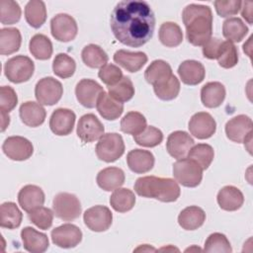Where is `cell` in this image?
Here are the masks:
<instances>
[{"mask_svg":"<svg viewBox=\"0 0 253 253\" xmlns=\"http://www.w3.org/2000/svg\"><path fill=\"white\" fill-rule=\"evenodd\" d=\"M115 38L125 45L139 47L153 36L155 16L150 5L141 0L119 2L110 18Z\"/></svg>","mask_w":253,"mask_h":253,"instance_id":"obj_1","label":"cell"},{"mask_svg":"<svg viewBox=\"0 0 253 253\" xmlns=\"http://www.w3.org/2000/svg\"><path fill=\"white\" fill-rule=\"evenodd\" d=\"M188 42L195 45H204L212 35V13L209 6L187 5L182 12Z\"/></svg>","mask_w":253,"mask_h":253,"instance_id":"obj_2","label":"cell"},{"mask_svg":"<svg viewBox=\"0 0 253 253\" xmlns=\"http://www.w3.org/2000/svg\"><path fill=\"white\" fill-rule=\"evenodd\" d=\"M134 191L140 197L156 199L164 203L177 201L181 194L177 181L156 176L138 178L134 183Z\"/></svg>","mask_w":253,"mask_h":253,"instance_id":"obj_3","label":"cell"},{"mask_svg":"<svg viewBox=\"0 0 253 253\" xmlns=\"http://www.w3.org/2000/svg\"><path fill=\"white\" fill-rule=\"evenodd\" d=\"M173 176L177 183L184 187L195 188L203 179V169L190 158L178 159L173 164Z\"/></svg>","mask_w":253,"mask_h":253,"instance_id":"obj_4","label":"cell"},{"mask_svg":"<svg viewBox=\"0 0 253 253\" xmlns=\"http://www.w3.org/2000/svg\"><path fill=\"white\" fill-rule=\"evenodd\" d=\"M97 157L105 162H115L125 152V142L121 134L116 132L104 133L96 145Z\"/></svg>","mask_w":253,"mask_h":253,"instance_id":"obj_5","label":"cell"},{"mask_svg":"<svg viewBox=\"0 0 253 253\" xmlns=\"http://www.w3.org/2000/svg\"><path fill=\"white\" fill-rule=\"evenodd\" d=\"M35 71L34 61L26 55H16L4 64V74L12 83H23L33 76Z\"/></svg>","mask_w":253,"mask_h":253,"instance_id":"obj_6","label":"cell"},{"mask_svg":"<svg viewBox=\"0 0 253 253\" xmlns=\"http://www.w3.org/2000/svg\"><path fill=\"white\" fill-rule=\"evenodd\" d=\"M52 209L55 216L64 221L74 220L81 214L80 201L70 193H58L53 199Z\"/></svg>","mask_w":253,"mask_h":253,"instance_id":"obj_7","label":"cell"},{"mask_svg":"<svg viewBox=\"0 0 253 253\" xmlns=\"http://www.w3.org/2000/svg\"><path fill=\"white\" fill-rule=\"evenodd\" d=\"M62 84L53 77L42 78L35 87V96L41 105L52 106L62 97Z\"/></svg>","mask_w":253,"mask_h":253,"instance_id":"obj_8","label":"cell"},{"mask_svg":"<svg viewBox=\"0 0 253 253\" xmlns=\"http://www.w3.org/2000/svg\"><path fill=\"white\" fill-rule=\"evenodd\" d=\"M252 120L246 115H238L225 125V133L231 141L241 143L250 142L252 138Z\"/></svg>","mask_w":253,"mask_h":253,"instance_id":"obj_9","label":"cell"},{"mask_svg":"<svg viewBox=\"0 0 253 253\" xmlns=\"http://www.w3.org/2000/svg\"><path fill=\"white\" fill-rule=\"evenodd\" d=\"M50 32L58 42H67L75 39L78 32L76 21L68 14H57L50 21Z\"/></svg>","mask_w":253,"mask_h":253,"instance_id":"obj_10","label":"cell"},{"mask_svg":"<svg viewBox=\"0 0 253 253\" xmlns=\"http://www.w3.org/2000/svg\"><path fill=\"white\" fill-rule=\"evenodd\" d=\"M83 220L90 230L102 232L109 229L112 225L113 213L105 206H95L85 211Z\"/></svg>","mask_w":253,"mask_h":253,"instance_id":"obj_11","label":"cell"},{"mask_svg":"<svg viewBox=\"0 0 253 253\" xmlns=\"http://www.w3.org/2000/svg\"><path fill=\"white\" fill-rule=\"evenodd\" d=\"M2 150L11 160L24 161L32 156L34 147L32 142L26 137L15 135L5 139L2 145Z\"/></svg>","mask_w":253,"mask_h":253,"instance_id":"obj_12","label":"cell"},{"mask_svg":"<svg viewBox=\"0 0 253 253\" xmlns=\"http://www.w3.org/2000/svg\"><path fill=\"white\" fill-rule=\"evenodd\" d=\"M104 131L103 124L94 114H86L78 121L76 132L82 142H93L99 139L104 134Z\"/></svg>","mask_w":253,"mask_h":253,"instance_id":"obj_13","label":"cell"},{"mask_svg":"<svg viewBox=\"0 0 253 253\" xmlns=\"http://www.w3.org/2000/svg\"><path fill=\"white\" fill-rule=\"evenodd\" d=\"M188 127L193 136L199 139H207L214 134L216 123L211 114L199 112L192 116Z\"/></svg>","mask_w":253,"mask_h":253,"instance_id":"obj_14","label":"cell"},{"mask_svg":"<svg viewBox=\"0 0 253 253\" xmlns=\"http://www.w3.org/2000/svg\"><path fill=\"white\" fill-rule=\"evenodd\" d=\"M52 242L61 248H73L82 240V231L72 223H64L51 230Z\"/></svg>","mask_w":253,"mask_h":253,"instance_id":"obj_15","label":"cell"},{"mask_svg":"<svg viewBox=\"0 0 253 253\" xmlns=\"http://www.w3.org/2000/svg\"><path fill=\"white\" fill-rule=\"evenodd\" d=\"M194 144L195 141L188 132L176 130L169 134L166 142V149L172 157L178 160L186 158Z\"/></svg>","mask_w":253,"mask_h":253,"instance_id":"obj_16","label":"cell"},{"mask_svg":"<svg viewBox=\"0 0 253 253\" xmlns=\"http://www.w3.org/2000/svg\"><path fill=\"white\" fill-rule=\"evenodd\" d=\"M103 91V87L92 79H82L75 87L77 101L88 109H92L96 106L97 100Z\"/></svg>","mask_w":253,"mask_h":253,"instance_id":"obj_17","label":"cell"},{"mask_svg":"<svg viewBox=\"0 0 253 253\" xmlns=\"http://www.w3.org/2000/svg\"><path fill=\"white\" fill-rule=\"evenodd\" d=\"M76 116L72 110L58 108L50 116L49 127L56 135H68L72 132Z\"/></svg>","mask_w":253,"mask_h":253,"instance_id":"obj_18","label":"cell"},{"mask_svg":"<svg viewBox=\"0 0 253 253\" xmlns=\"http://www.w3.org/2000/svg\"><path fill=\"white\" fill-rule=\"evenodd\" d=\"M18 203L25 211L30 212L43 205L44 193L39 186L26 185L18 194Z\"/></svg>","mask_w":253,"mask_h":253,"instance_id":"obj_19","label":"cell"},{"mask_svg":"<svg viewBox=\"0 0 253 253\" xmlns=\"http://www.w3.org/2000/svg\"><path fill=\"white\" fill-rule=\"evenodd\" d=\"M21 238L24 248L32 253H42L49 245L46 234L40 232L31 226L22 229Z\"/></svg>","mask_w":253,"mask_h":253,"instance_id":"obj_20","label":"cell"},{"mask_svg":"<svg viewBox=\"0 0 253 253\" xmlns=\"http://www.w3.org/2000/svg\"><path fill=\"white\" fill-rule=\"evenodd\" d=\"M178 74L182 82L186 85H198L206 76V69L204 65L197 60H185L178 67Z\"/></svg>","mask_w":253,"mask_h":253,"instance_id":"obj_21","label":"cell"},{"mask_svg":"<svg viewBox=\"0 0 253 253\" xmlns=\"http://www.w3.org/2000/svg\"><path fill=\"white\" fill-rule=\"evenodd\" d=\"M147 55L142 51L119 49L114 54V61L128 72H137L147 62Z\"/></svg>","mask_w":253,"mask_h":253,"instance_id":"obj_22","label":"cell"},{"mask_svg":"<svg viewBox=\"0 0 253 253\" xmlns=\"http://www.w3.org/2000/svg\"><path fill=\"white\" fill-rule=\"evenodd\" d=\"M154 155L143 149L130 150L126 155L128 168L137 174H143L150 171L154 166Z\"/></svg>","mask_w":253,"mask_h":253,"instance_id":"obj_23","label":"cell"},{"mask_svg":"<svg viewBox=\"0 0 253 253\" xmlns=\"http://www.w3.org/2000/svg\"><path fill=\"white\" fill-rule=\"evenodd\" d=\"M21 121L28 126L37 127L43 124L46 116L44 108L36 102L28 101L20 106L19 110Z\"/></svg>","mask_w":253,"mask_h":253,"instance_id":"obj_24","label":"cell"},{"mask_svg":"<svg viewBox=\"0 0 253 253\" xmlns=\"http://www.w3.org/2000/svg\"><path fill=\"white\" fill-rule=\"evenodd\" d=\"M216 201L220 209L227 211H234L242 207L244 196L238 188L234 186H225L218 191Z\"/></svg>","mask_w":253,"mask_h":253,"instance_id":"obj_25","label":"cell"},{"mask_svg":"<svg viewBox=\"0 0 253 253\" xmlns=\"http://www.w3.org/2000/svg\"><path fill=\"white\" fill-rule=\"evenodd\" d=\"M96 108L101 117L108 121L117 120L124 112L123 103L117 101L105 91L100 94L96 103Z\"/></svg>","mask_w":253,"mask_h":253,"instance_id":"obj_26","label":"cell"},{"mask_svg":"<svg viewBox=\"0 0 253 253\" xmlns=\"http://www.w3.org/2000/svg\"><path fill=\"white\" fill-rule=\"evenodd\" d=\"M125 172L119 167H107L101 170L96 178L98 186L110 192L120 188L125 183Z\"/></svg>","mask_w":253,"mask_h":253,"instance_id":"obj_27","label":"cell"},{"mask_svg":"<svg viewBox=\"0 0 253 253\" xmlns=\"http://www.w3.org/2000/svg\"><path fill=\"white\" fill-rule=\"evenodd\" d=\"M225 98V88L220 82H209L201 89V101L207 108L219 107Z\"/></svg>","mask_w":253,"mask_h":253,"instance_id":"obj_28","label":"cell"},{"mask_svg":"<svg viewBox=\"0 0 253 253\" xmlns=\"http://www.w3.org/2000/svg\"><path fill=\"white\" fill-rule=\"evenodd\" d=\"M206 220V212L197 206L185 208L178 215V223L185 230H195L201 227Z\"/></svg>","mask_w":253,"mask_h":253,"instance_id":"obj_29","label":"cell"},{"mask_svg":"<svg viewBox=\"0 0 253 253\" xmlns=\"http://www.w3.org/2000/svg\"><path fill=\"white\" fill-rule=\"evenodd\" d=\"M22 36L17 28H3L0 30V53L9 55L19 50Z\"/></svg>","mask_w":253,"mask_h":253,"instance_id":"obj_30","label":"cell"},{"mask_svg":"<svg viewBox=\"0 0 253 253\" xmlns=\"http://www.w3.org/2000/svg\"><path fill=\"white\" fill-rule=\"evenodd\" d=\"M172 74V68L169 63L162 59H156L146 68L144 78L149 84L154 86L167 80Z\"/></svg>","mask_w":253,"mask_h":253,"instance_id":"obj_31","label":"cell"},{"mask_svg":"<svg viewBox=\"0 0 253 253\" xmlns=\"http://www.w3.org/2000/svg\"><path fill=\"white\" fill-rule=\"evenodd\" d=\"M23 214L15 203L6 202L0 207V225L3 228L15 229L20 226Z\"/></svg>","mask_w":253,"mask_h":253,"instance_id":"obj_32","label":"cell"},{"mask_svg":"<svg viewBox=\"0 0 253 253\" xmlns=\"http://www.w3.org/2000/svg\"><path fill=\"white\" fill-rule=\"evenodd\" d=\"M25 18L27 23L35 28H41L46 20V8L41 0L29 1L25 7Z\"/></svg>","mask_w":253,"mask_h":253,"instance_id":"obj_33","label":"cell"},{"mask_svg":"<svg viewBox=\"0 0 253 253\" xmlns=\"http://www.w3.org/2000/svg\"><path fill=\"white\" fill-rule=\"evenodd\" d=\"M135 204V196L132 191L126 188H118L110 197L111 207L119 212L130 211Z\"/></svg>","mask_w":253,"mask_h":253,"instance_id":"obj_34","label":"cell"},{"mask_svg":"<svg viewBox=\"0 0 253 253\" xmlns=\"http://www.w3.org/2000/svg\"><path fill=\"white\" fill-rule=\"evenodd\" d=\"M247 33L248 28L240 18L232 17L223 22L222 35L228 42H239L245 38Z\"/></svg>","mask_w":253,"mask_h":253,"instance_id":"obj_35","label":"cell"},{"mask_svg":"<svg viewBox=\"0 0 253 253\" xmlns=\"http://www.w3.org/2000/svg\"><path fill=\"white\" fill-rule=\"evenodd\" d=\"M83 62L91 68H101L108 62V54L106 51L97 44L90 43L83 47L81 52Z\"/></svg>","mask_w":253,"mask_h":253,"instance_id":"obj_36","label":"cell"},{"mask_svg":"<svg viewBox=\"0 0 253 253\" xmlns=\"http://www.w3.org/2000/svg\"><path fill=\"white\" fill-rule=\"evenodd\" d=\"M159 40L167 47L178 46L183 42V33L179 25L173 22H165L159 28Z\"/></svg>","mask_w":253,"mask_h":253,"instance_id":"obj_37","label":"cell"},{"mask_svg":"<svg viewBox=\"0 0 253 253\" xmlns=\"http://www.w3.org/2000/svg\"><path fill=\"white\" fill-rule=\"evenodd\" d=\"M29 49L35 58L40 60H46L50 58L52 54V43L46 36L42 34H37L32 37L29 43Z\"/></svg>","mask_w":253,"mask_h":253,"instance_id":"obj_38","label":"cell"},{"mask_svg":"<svg viewBox=\"0 0 253 253\" xmlns=\"http://www.w3.org/2000/svg\"><path fill=\"white\" fill-rule=\"evenodd\" d=\"M146 126V119L139 112H128L121 121V130L127 134L136 135Z\"/></svg>","mask_w":253,"mask_h":253,"instance_id":"obj_39","label":"cell"},{"mask_svg":"<svg viewBox=\"0 0 253 253\" xmlns=\"http://www.w3.org/2000/svg\"><path fill=\"white\" fill-rule=\"evenodd\" d=\"M214 157L213 148L207 143L194 144L188 153V158L197 162L203 170L209 168Z\"/></svg>","mask_w":253,"mask_h":253,"instance_id":"obj_40","label":"cell"},{"mask_svg":"<svg viewBox=\"0 0 253 253\" xmlns=\"http://www.w3.org/2000/svg\"><path fill=\"white\" fill-rule=\"evenodd\" d=\"M155 95L163 101H170L175 99L180 92V81L172 74L167 80L153 86Z\"/></svg>","mask_w":253,"mask_h":253,"instance_id":"obj_41","label":"cell"},{"mask_svg":"<svg viewBox=\"0 0 253 253\" xmlns=\"http://www.w3.org/2000/svg\"><path fill=\"white\" fill-rule=\"evenodd\" d=\"M109 95L121 103L129 101L134 95V87L127 76H123V78L113 86L108 87Z\"/></svg>","mask_w":253,"mask_h":253,"instance_id":"obj_42","label":"cell"},{"mask_svg":"<svg viewBox=\"0 0 253 253\" xmlns=\"http://www.w3.org/2000/svg\"><path fill=\"white\" fill-rule=\"evenodd\" d=\"M75 69L76 63L71 56L66 53H58L55 55L52 62V70L56 76L62 79L69 78L74 74Z\"/></svg>","mask_w":253,"mask_h":253,"instance_id":"obj_43","label":"cell"},{"mask_svg":"<svg viewBox=\"0 0 253 253\" xmlns=\"http://www.w3.org/2000/svg\"><path fill=\"white\" fill-rule=\"evenodd\" d=\"M218 64L223 68H232L238 62V51L236 46L228 41H222L216 56Z\"/></svg>","mask_w":253,"mask_h":253,"instance_id":"obj_44","label":"cell"},{"mask_svg":"<svg viewBox=\"0 0 253 253\" xmlns=\"http://www.w3.org/2000/svg\"><path fill=\"white\" fill-rule=\"evenodd\" d=\"M22 15L19 4L13 0L0 1V21L3 25H13L20 21Z\"/></svg>","mask_w":253,"mask_h":253,"instance_id":"obj_45","label":"cell"},{"mask_svg":"<svg viewBox=\"0 0 253 253\" xmlns=\"http://www.w3.org/2000/svg\"><path fill=\"white\" fill-rule=\"evenodd\" d=\"M133 139L140 146L154 147L162 142L163 133L159 128L149 126H146L140 133L133 135Z\"/></svg>","mask_w":253,"mask_h":253,"instance_id":"obj_46","label":"cell"},{"mask_svg":"<svg viewBox=\"0 0 253 253\" xmlns=\"http://www.w3.org/2000/svg\"><path fill=\"white\" fill-rule=\"evenodd\" d=\"M204 251L206 252H217V253H230L232 248L227 237L219 232H214L209 235L205 242Z\"/></svg>","mask_w":253,"mask_h":253,"instance_id":"obj_47","label":"cell"},{"mask_svg":"<svg viewBox=\"0 0 253 253\" xmlns=\"http://www.w3.org/2000/svg\"><path fill=\"white\" fill-rule=\"evenodd\" d=\"M53 214L52 211L48 208L40 207L33 211H31L28 213V217L36 226H38L41 229L46 230L52 225L53 221Z\"/></svg>","mask_w":253,"mask_h":253,"instance_id":"obj_48","label":"cell"},{"mask_svg":"<svg viewBox=\"0 0 253 253\" xmlns=\"http://www.w3.org/2000/svg\"><path fill=\"white\" fill-rule=\"evenodd\" d=\"M98 76L103 81V83L109 87L115 85L123 78V72L119 68V66L108 63L100 68Z\"/></svg>","mask_w":253,"mask_h":253,"instance_id":"obj_49","label":"cell"},{"mask_svg":"<svg viewBox=\"0 0 253 253\" xmlns=\"http://www.w3.org/2000/svg\"><path fill=\"white\" fill-rule=\"evenodd\" d=\"M17 104L18 97L15 90L10 86H2L0 88V111L9 114Z\"/></svg>","mask_w":253,"mask_h":253,"instance_id":"obj_50","label":"cell"},{"mask_svg":"<svg viewBox=\"0 0 253 253\" xmlns=\"http://www.w3.org/2000/svg\"><path fill=\"white\" fill-rule=\"evenodd\" d=\"M241 1L239 0H217L214 1L216 13L220 17H229L236 15L241 8Z\"/></svg>","mask_w":253,"mask_h":253,"instance_id":"obj_51","label":"cell"},{"mask_svg":"<svg viewBox=\"0 0 253 253\" xmlns=\"http://www.w3.org/2000/svg\"><path fill=\"white\" fill-rule=\"evenodd\" d=\"M222 41L218 38H211L203 45V54L209 59H216Z\"/></svg>","mask_w":253,"mask_h":253,"instance_id":"obj_52","label":"cell"},{"mask_svg":"<svg viewBox=\"0 0 253 253\" xmlns=\"http://www.w3.org/2000/svg\"><path fill=\"white\" fill-rule=\"evenodd\" d=\"M243 7H241V15L242 17L249 23V24H252V2L250 1H245V2H242Z\"/></svg>","mask_w":253,"mask_h":253,"instance_id":"obj_53","label":"cell"},{"mask_svg":"<svg viewBox=\"0 0 253 253\" xmlns=\"http://www.w3.org/2000/svg\"><path fill=\"white\" fill-rule=\"evenodd\" d=\"M1 131H4L10 124V117L8 113L1 112Z\"/></svg>","mask_w":253,"mask_h":253,"instance_id":"obj_54","label":"cell"}]
</instances>
